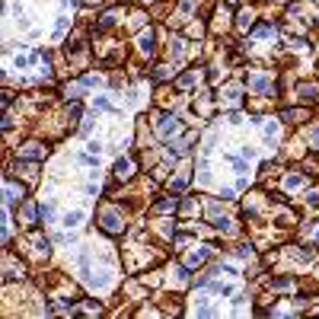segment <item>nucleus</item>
Returning <instances> with one entry per match:
<instances>
[{
  "label": "nucleus",
  "mask_w": 319,
  "mask_h": 319,
  "mask_svg": "<svg viewBox=\"0 0 319 319\" xmlns=\"http://www.w3.org/2000/svg\"><path fill=\"white\" fill-rule=\"evenodd\" d=\"M77 221H80V211H74V214H67V217H64V227H74Z\"/></svg>",
  "instance_id": "obj_11"
},
{
  "label": "nucleus",
  "mask_w": 319,
  "mask_h": 319,
  "mask_svg": "<svg viewBox=\"0 0 319 319\" xmlns=\"http://www.w3.org/2000/svg\"><path fill=\"white\" fill-rule=\"evenodd\" d=\"M230 26V10L227 7H217V13H214V29L221 32V29H227Z\"/></svg>",
  "instance_id": "obj_6"
},
{
  "label": "nucleus",
  "mask_w": 319,
  "mask_h": 319,
  "mask_svg": "<svg viewBox=\"0 0 319 319\" xmlns=\"http://www.w3.org/2000/svg\"><path fill=\"white\" fill-rule=\"evenodd\" d=\"M249 90L262 93V96H271V93H274V83H271L265 74H252V77H249Z\"/></svg>",
  "instance_id": "obj_2"
},
{
  "label": "nucleus",
  "mask_w": 319,
  "mask_h": 319,
  "mask_svg": "<svg viewBox=\"0 0 319 319\" xmlns=\"http://www.w3.org/2000/svg\"><path fill=\"white\" fill-rule=\"evenodd\" d=\"M252 23H255V13L252 10H243L240 13V29H252Z\"/></svg>",
  "instance_id": "obj_9"
},
{
  "label": "nucleus",
  "mask_w": 319,
  "mask_h": 319,
  "mask_svg": "<svg viewBox=\"0 0 319 319\" xmlns=\"http://www.w3.org/2000/svg\"><path fill=\"white\" fill-rule=\"evenodd\" d=\"M131 176V160H118L115 163V179H128Z\"/></svg>",
  "instance_id": "obj_7"
},
{
  "label": "nucleus",
  "mask_w": 319,
  "mask_h": 319,
  "mask_svg": "<svg viewBox=\"0 0 319 319\" xmlns=\"http://www.w3.org/2000/svg\"><path fill=\"white\" fill-rule=\"evenodd\" d=\"M252 35H255V38H268V35H274V29H271V26H255Z\"/></svg>",
  "instance_id": "obj_10"
},
{
  "label": "nucleus",
  "mask_w": 319,
  "mask_h": 319,
  "mask_svg": "<svg viewBox=\"0 0 319 319\" xmlns=\"http://www.w3.org/2000/svg\"><path fill=\"white\" fill-rule=\"evenodd\" d=\"M103 227L109 230V233H122V227H125V224H122L112 211H106V214H103Z\"/></svg>",
  "instance_id": "obj_5"
},
{
  "label": "nucleus",
  "mask_w": 319,
  "mask_h": 319,
  "mask_svg": "<svg viewBox=\"0 0 319 319\" xmlns=\"http://www.w3.org/2000/svg\"><path fill=\"white\" fill-rule=\"evenodd\" d=\"M176 131H179V122L169 118V115H163V118L156 122V134L160 137H169V134H176Z\"/></svg>",
  "instance_id": "obj_4"
},
{
  "label": "nucleus",
  "mask_w": 319,
  "mask_h": 319,
  "mask_svg": "<svg viewBox=\"0 0 319 319\" xmlns=\"http://www.w3.org/2000/svg\"><path fill=\"white\" fill-rule=\"evenodd\" d=\"M42 153H45V147H42L38 141H29V144H26V150H23V156H32V160H38Z\"/></svg>",
  "instance_id": "obj_8"
},
{
  "label": "nucleus",
  "mask_w": 319,
  "mask_h": 319,
  "mask_svg": "<svg viewBox=\"0 0 319 319\" xmlns=\"http://www.w3.org/2000/svg\"><path fill=\"white\" fill-rule=\"evenodd\" d=\"M156 35H153V29H147V32H141V38H137V51L144 54V57H153L156 54Z\"/></svg>",
  "instance_id": "obj_1"
},
{
  "label": "nucleus",
  "mask_w": 319,
  "mask_h": 319,
  "mask_svg": "<svg viewBox=\"0 0 319 319\" xmlns=\"http://www.w3.org/2000/svg\"><path fill=\"white\" fill-rule=\"evenodd\" d=\"M4 195H7V205H16V201H23L26 188H23V185H16L13 179H7V182H4Z\"/></svg>",
  "instance_id": "obj_3"
}]
</instances>
